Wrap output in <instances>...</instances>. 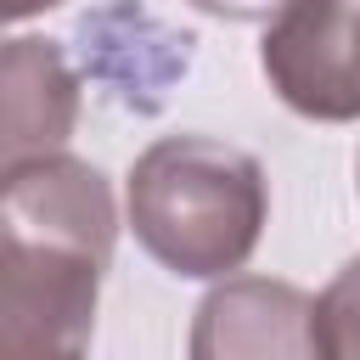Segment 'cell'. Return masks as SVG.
<instances>
[{"instance_id": "9", "label": "cell", "mask_w": 360, "mask_h": 360, "mask_svg": "<svg viewBox=\"0 0 360 360\" xmlns=\"http://www.w3.org/2000/svg\"><path fill=\"white\" fill-rule=\"evenodd\" d=\"M51 6H62V0H0V11H6V22H28V17H39V11H51Z\"/></svg>"}, {"instance_id": "8", "label": "cell", "mask_w": 360, "mask_h": 360, "mask_svg": "<svg viewBox=\"0 0 360 360\" xmlns=\"http://www.w3.org/2000/svg\"><path fill=\"white\" fill-rule=\"evenodd\" d=\"M186 6H197V11H208L219 22H270L287 0H186Z\"/></svg>"}, {"instance_id": "5", "label": "cell", "mask_w": 360, "mask_h": 360, "mask_svg": "<svg viewBox=\"0 0 360 360\" xmlns=\"http://www.w3.org/2000/svg\"><path fill=\"white\" fill-rule=\"evenodd\" d=\"M309 315L315 298L292 281H270V276H225L191 321V354L197 360H264V354H315L309 338Z\"/></svg>"}, {"instance_id": "6", "label": "cell", "mask_w": 360, "mask_h": 360, "mask_svg": "<svg viewBox=\"0 0 360 360\" xmlns=\"http://www.w3.org/2000/svg\"><path fill=\"white\" fill-rule=\"evenodd\" d=\"M0 84H6L0 163L62 152L73 124H79V101H84V73L68 62V51L56 39L17 34V39H6Z\"/></svg>"}, {"instance_id": "7", "label": "cell", "mask_w": 360, "mask_h": 360, "mask_svg": "<svg viewBox=\"0 0 360 360\" xmlns=\"http://www.w3.org/2000/svg\"><path fill=\"white\" fill-rule=\"evenodd\" d=\"M309 338H315V354H326V360H360V259H349L321 287Z\"/></svg>"}, {"instance_id": "1", "label": "cell", "mask_w": 360, "mask_h": 360, "mask_svg": "<svg viewBox=\"0 0 360 360\" xmlns=\"http://www.w3.org/2000/svg\"><path fill=\"white\" fill-rule=\"evenodd\" d=\"M118 248L112 180L39 152L0 174V343L11 354H84Z\"/></svg>"}, {"instance_id": "4", "label": "cell", "mask_w": 360, "mask_h": 360, "mask_svg": "<svg viewBox=\"0 0 360 360\" xmlns=\"http://www.w3.org/2000/svg\"><path fill=\"white\" fill-rule=\"evenodd\" d=\"M79 73L101 84L124 112H163L169 90L197 56V34L169 28L141 0H101L73 28Z\"/></svg>"}, {"instance_id": "2", "label": "cell", "mask_w": 360, "mask_h": 360, "mask_svg": "<svg viewBox=\"0 0 360 360\" xmlns=\"http://www.w3.org/2000/svg\"><path fill=\"white\" fill-rule=\"evenodd\" d=\"M135 242L186 281L236 276L270 219V180L253 152L219 135H163L124 180Z\"/></svg>"}, {"instance_id": "10", "label": "cell", "mask_w": 360, "mask_h": 360, "mask_svg": "<svg viewBox=\"0 0 360 360\" xmlns=\"http://www.w3.org/2000/svg\"><path fill=\"white\" fill-rule=\"evenodd\" d=\"M354 186H360V158H354Z\"/></svg>"}, {"instance_id": "3", "label": "cell", "mask_w": 360, "mask_h": 360, "mask_svg": "<svg viewBox=\"0 0 360 360\" xmlns=\"http://www.w3.org/2000/svg\"><path fill=\"white\" fill-rule=\"evenodd\" d=\"M259 68L298 118H360V0H287L264 28Z\"/></svg>"}]
</instances>
